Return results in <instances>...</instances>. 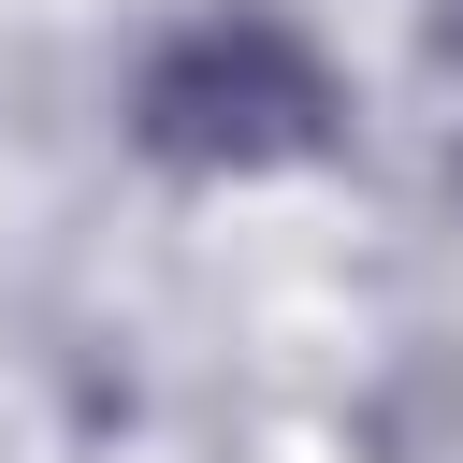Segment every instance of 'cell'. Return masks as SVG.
I'll use <instances>...</instances> for the list:
<instances>
[{
    "instance_id": "cell-1",
    "label": "cell",
    "mask_w": 463,
    "mask_h": 463,
    "mask_svg": "<svg viewBox=\"0 0 463 463\" xmlns=\"http://www.w3.org/2000/svg\"><path fill=\"white\" fill-rule=\"evenodd\" d=\"M333 130H347V72L275 0H217V14L159 29L145 72H130V145L174 159V174H289Z\"/></svg>"
},
{
    "instance_id": "cell-3",
    "label": "cell",
    "mask_w": 463,
    "mask_h": 463,
    "mask_svg": "<svg viewBox=\"0 0 463 463\" xmlns=\"http://www.w3.org/2000/svg\"><path fill=\"white\" fill-rule=\"evenodd\" d=\"M449 188H463V145H449Z\"/></svg>"
},
{
    "instance_id": "cell-2",
    "label": "cell",
    "mask_w": 463,
    "mask_h": 463,
    "mask_svg": "<svg viewBox=\"0 0 463 463\" xmlns=\"http://www.w3.org/2000/svg\"><path fill=\"white\" fill-rule=\"evenodd\" d=\"M434 58H463V0H434Z\"/></svg>"
}]
</instances>
